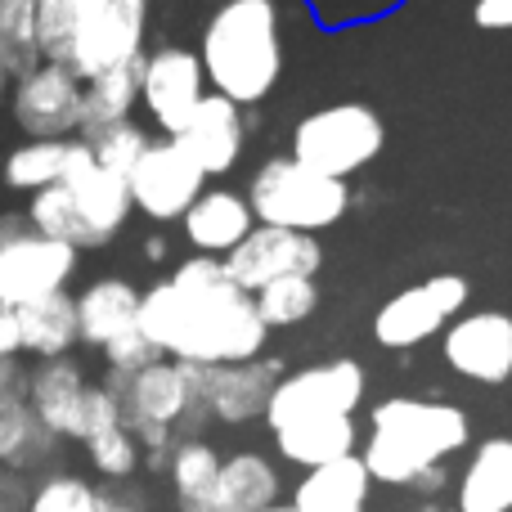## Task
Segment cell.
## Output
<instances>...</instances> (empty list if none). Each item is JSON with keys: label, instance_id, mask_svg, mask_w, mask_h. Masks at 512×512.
<instances>
[{"label": "cell", "instance_id": "d590c367", "mask_svg": "<svg viewBox=\"0 0 512 512\" xmlns=\"http://www.w3.org/2000/svg\"><path fill=\"white\" fill-rule=\"evenodd\" d=\"M113 427H126L122 418V400L104 387V382H90L86 387V405H81V432H77V445L95 441V436L113 432Z\"/></svg>", "mask_w": 512, "mask_h": 512}, {"label": "cell", "instance_id": "4dcf8cb0", "mask_svg": "<svg viewBox=\"0 0 512 512\" xmlns=\"http://www.w3.org/2000/svg\"><path fill=\"white\" fill-rule=\"evenodd\" d=\"M0 63L9 77H27L41 63L36 45V0H0Z\"/></svg>", "mask_w": 512, "mask_h": 512}, {"label": "cell", "instance_id": "ffe728a7", "mask_svg": "<svg viewBox=\"0 0 512 512\" xmlns=\"http://www.w3.org/2000/svg\"><path fill=\"white\" fill-rule=\"evenodd\" d=\"M140 297L144 288H135L122 274H104V279H90L77 292V328H81V346H95L104 351L108 342L135 333L140 328Z\"/></svg>", "mask_w": 512, "mask_h": 512}, {"label": "cell", "instance_id": "8992f818", "mask_svg": "<svg viewBox=\"0 0 512 512\" xmlns=\"http://www.w3.org/2000/svg\"><path fill=\"white\" fill-rule=\"evenodd\" d=\"M68 9L72 45L63 68L81 86L144 59V41H149V5L144 0H68Z\"/></svg>", "mask_w": 512, "mask_h": 512}, {"label": "cell", "instance_id": "5bb4252c", "mask_svg": "<svg viewBox=\"0 0 512 512\" xmlns=\"http://www.w3.org/2000/svg\"><path fill=\"white\" fill-rule=\"evenodd\" d=\"M441 360L477 387H504L512 378V315L463 310L441 333Z\"/></svg>", "mask_w": 512, "mask_h": 512}, {"label": "cell", "instance_id": "ac0fdd59", "mask_svg": "<svg viewBox=\"0 0 512 512\" xmlns=\"http://www.w3.org/2000/svg\"><path fill=\"white\" fill-rule=\"evenodd\" d=\"M180 230H185V243L194 248V256H216V261H225V256L256 230V216H252V203L243 189L207 185L203 194H198V203L185 212Z\"/></svg>", "mask_w": 512, "mask_h": 512}, {"label": "cell", "instance_id": "ee69618b", "mask_svg": "<svg viewBox=\"0 0 512 512\" xmlns=\"http://www.w3.org/2000/svg\"><path fill=\"white\" fill-rule=\"evenodd\" d=\"M270 512H297V508H292V504H279V508H270Z\"/></svg>", "mask_w": 512, "mask_h": 512}, {"label": "cell", "instance_id": "4fadbf2b", "mask_svg": "<svg viewBox=\"0 0 512 512\" xmlns=\"http://www.w3.org/2000/svg\"><path fill=\"white\" fill-rule=\"evenodd\" d=\"M225 270L239 283L248 297H256L261 288L279 279H319L324 270V243L315 234H292V230H274V225H256L248 239L225 256Z\"/></svg>", "mask_w": 512, "mask_h": 512}, {"label": "cell", "instance_id": "f35d334b", "mask_svg": "<svg viewBox=\"0 0 512 512\" xmlns=\"http://www.w3.org/2000/svg\"><path fill=\"white\" fill-rule=\"evenodd\" d=\"M23 342H18V310L0 301V360H18Z\"/></svg>", "mask_w": 512, "mask_h": 512}, {"label": "cell", "instance_id": "e575fe53", "mask_svg": "<svg viewBox=\"0 0 512 512\" xmlns=\"http://www.w3.org/2000/svg\"><path fill=\"white\" fill-rule=\"evenodd\" d=\"M99 355H104V373H117V378H135L140 369L167 360V355H162L158 346L140 333V328H135V333H126V337H117V342H108Z\"/></svg>", "mask_w": 512, "mask_h": 512}, {"label": "cell", "instance_id": "74e56055", "mask_svg": "<svg viewBox=\"0 0 512 512\" xmlns=\"http://www.w3.org/2000/svg\"><path fill=\"white\" fill-rule=\"evenodd\" d=\"M472 27H481V32H512V0H472Z\"/></svg>", "mask_w": 512, "mask_h": 512}, {"label": "cell", "instance_id": "277c9868", "mask_svg": "<svg viewBox=\"0 0 512 512\" xmlns=\"http://www.w3.org/2000/svg\"><path fill=\"white\" fill-rule=\"evenodd\" d=\"M248 203L256 225H274V230H292V234H324L351 212V185L346 180H328L319 171L301 167L297 158L279 153L265 158L248 180Z\"/></svg>", "mask_w": 512, "mask_h": 512}, {"label": "cell", "instance_id": "9c48e42d", "mask_svg": "<svg viewBox=\"0 0 512 512\" xmlns=\"http://www.w3.org/2000/svg\"><path fill=\"white\" fill-rule=\"evenodd\" d=\"M472 283L454 270L427 274V279L409 283V288L391 292L373 315V342L382 351H414L423 342H436L454 319L468 310Z\"/></svg>", "mask_w": 512, "mask_h": 512}, {"label": "cell", "instance_id": "30bf717a", "mask_svg": "<svg viewBox=\"0 0 512 512\" xmlns=\"http://www.w3.org/2000/svg\"><path fill=\"white\" fill-rule=\"evenodd\" d=\"M212 95L198 50L189 45H153L140 59V108L162 131V140L185 135L198 104Z\"/></svg>", "mask_w": 512, "mask_h": 512}, {"label": "cell", "instance_id": "7c38bea8", "mask_svg": "<svg viewBox=\"0 0 512 512\" xmlns=\"http://www.w3.org/2000/svg\"><path fill=\"white\" fill-rule=\"evenodd\" d=\"M86 113V86L59 63H36L9 86V117L27 140H77Z\"/></svg>", "mask_w": 512, "mask_h": 512}, {"label": "cell", "instance_id": "3957f363", "mask_svg": "<svg viewBox=\"0 0 512 512\" xmlns=\"http://www.w3.org/2000/svg\"><path fill=\"white\" fill-rule=\"evenodd\" d=\"M472 441V423L450 400L387 396L369 409V432L360 441V459L373 486L414 490L432 468L463 454Z\"/></svg>", "mask_w": 512, "mask_h": 512}, {"label": "cell", "instance_id": "f546056e", "mask_svg": "<svg viewBox=\"0 0 512 512\" xmlns=\"http://www.w3.org/2000/svg\"><path fill=\"white\" fill-rule=\"evenodd\" d=\"M252 301H256L261 324L270 328V333H279V328H301L306 324V319L319 310L324 292H319V279L297 274V279H279V283H270V288H261Z\"/></svg>", "mask_w": 512, "mask_h": 512}, {"label": "cell", "instance_id": "8fae6325", "mask_svg": "<svg viewBox=\"0 0 512 512\" xmlns=\"http://www.w3.org/2000/svg\"><path fill=\"white\" fill-rule=\"evenodd\" d=\"M207 185L212 180L176 140H149V149L140 153V162L126 176L131 207L153 225H180Z\"/></svg>", "mask_w": 512, "mask_h": 512}, {"label": "cell", "instance_id": "d6a6232c", "mask_svg": "<svg viewBox=\"0 0 512 512\" xmlns=\"http://www.w3.org/2000/svg\"><path fill=\"white\" fill-rule=\"evenodd\" d=\"M99 504H104V490H95L86 477L54 472V477L36 481L27 512H99Z\"/></svg>", "mask_w": 512, "mask_h": 512}, {"label": "cell", "instance_id": "4316f807", "mask_svg": "<svg viewBox=\"0 0 512 512\" xmlns=\"http://www.w3.org/2000/svg\"><path fill=\"white\" fill-rule=\"evenodd\" d=\"M68 144L72 140H23L0 158V185L14 194H41V189L59 185L63 180V162H68Z\"/></svg>", "mask_w": 512, "mask_h": 512}, {"label": "cell", "instance_id": "44dd1931", "mask_svg": "<svg viewBox=\"0 0 512 512\" xmlns=\"http://www.w3.org/2000/svg\"><path fill=\"white\" fill-rule=\"evenodd\" d=\"M283 504V472L261 450L225 454L221 477H216L212 512H270Z\"/></svg>", "mask_w": 512, "mask_h": 512}, {"label": "cell", "instance_id": "7a4b0ae2", "mask_svg": "<svg viewBox=\"0 0 512 512\" xmlns=\"http://www.w3.org/2000/svg\"><path fill=\"white\" fill-rule=\"evenodd\" d=\"M198 59L207 72V90L243 113H256L261 99L283 81V9L279 0H221L207 14L198 36Z\"/></svg>", "mask_w": 512, "mask_h": 512}, {"label": "cell", "instance_id": "2e32d148", "mask_svg": "<svg viewBox=\"0 0 512 512\" xmlns=\"http://www.w3.org/2000/svg\"><path fill=\"white\" fill-rule=\"evenodd\" d=\"M283 373L288 369H283V360H274V355H261V360H248V364H216V369H203L207 418L221 427L265 423V409H270V396Z\"/></svg>", "mask_w": 512, "mask_h": 512}, {"label": "cell", "instance_id": "e0dca14e", "mask_svg": "<svg viewBox=\"0 0 512 512\" xmlns=\"http://www.w3.org/2000/svg\"><path fill=\"white\" fill-rule=\"evenodd\" d=\"M248 126L252 113H243L239 104H230L221 95H207L198 104L194 122L185 126V135H176V144L203 167L207 180H225L239 167L243 149H248Z\"/></svg>", "mask_w": 512, "mask_h": 512}, {"label": "cell", "instance_id": "ab89813d", "mask_svg": "<svg viewBox=\"0 0 512 512\" xmlns=\"http://www.w3.org/2000/svg\"><path fill=\"white\" fill-rule=\"evenodd\" d=\"M23 396H27V369L18 360H0V405Z\"/></svg>", "mask_w": 512, "mask_h": 512}, {"label": "cell", "instance_id": "6da1fadb", "mask_svg": "<svg viewBox=\"0 0 512 512\" xmlns=\"http://www.w3.org/2000/svg\"><path fill=\"white\" fill-rule=\"evenodd\" d=\"M140 333L167 360L198 364V369L261 360L270 342L256 301L230 279L225 261L194 252L171 265L167 279H153L144 288Z\"/></svg>", "mask_w": 512, "mask_h": 512}, {"label": "cell", "instance_id": "d6986e66", "mask_svg": "<svg viewBox=\"0 0 512 512\" xmlns=\"http://www.w3.org/2000/svg\"><path fill=\"white\" fill-rule=\"evenodd\" d=\"M86 387H90V378L72 355H63V360H41L36 369H27V409H32V418L50 436L77 441Z\"/></svg>", "mask_w": 512, "mask_h": 512}, {"label": "cell", "instance_id": "f1b7e54d", "mask_svg": "<svg viewBox=\"0 0 512 512\" xmlns=\"http://www.w3.org/2000/svg\"><path fill=\"white\" fill-rule=\"evenodd\" d=\"M135 108H140V63L86 81V113H81V131H86V126L131 122Z\"/></svg>", "mask_w": 512, "mask_h": 512}, {"label": "cell", "instance_id": "8d00e7d4", "mask_svg": "<svg viewBox=\"0 0 512 512\" xmlns=\"http://www.w3.org/2000/svg\"><path fill=\"white\" fill-rule=\"evenodd\" d=\"M32 481L14 468H0V512H27L32 504Z\"/></svg>", "mask_w": 512, "mask_h": 512}, {"label": "cell", "instance_id": "603a6c76", "mask_svg": "<svg viewBox=\"0 0 512 512\" xmlns=\"http://www.w3.org/2000/svg\"><path fill=\"white\" fill-rule=\"evenodd\" d=\"M369 495L373 477L360 454H351V459H337L328 468L301 472L288 504L297 512H369Z\"/></svg>", "mask_w": 512, "mask_h": 512}, {"label": "cell", "instance_id": "484cf974", "mask_svg": "<svg viewBox=\"0 0 512 512\" xmlns=\"http://www.w3.org/2000/svg\"><path fill=\"white\" fill-rule=\"evenodd\" d=\"M221 463H225V454L216 450L207 436L176 441V450H171V459H167V481H171V495H176L180 512H212Z\"/></svg>", "mask_w": 512, "mask_h": 512}, {"label": "cell", "instance_id": "83f0119b", "mask_svg": "<svg viewBox=\"0 0 512 512\" xmlns=\"http://www.w3.org/2000/svg\"><path fill=\"white\" fill-rule=\"evenodd\" d=\"M23 216L36 234H45V239L68 243V248H77V252L95 248L86 221H81V212H77V198H72L63 185H50V189H41V194H32L23 207Z\"/></svg>", "mask_w": 512, "mask_h": 512}, {"label": "cell", "instance_id": "7402d4cb", "mask_svg": "<svg viewBox=\"0 0 512 512\" xmlns=\"http://www.w3.org/2000/svg\"><path fill=\"white\" fill-rule=\"evenodd\" d=\"M270 436H274L279 459L301 472H315L337 459H351V454H360V441H364L355 418H310V423L283 427V432H270Z\"/></svg>", "mask_w": 512, "mask_h": 512}, {"label": "cell", "instance_id": "cb8c5ba5", "mask_svg": "<svg viewBox=\"0 0 512 512\" xmlns=\"http://www.w3.org/2000/svg\"><path fill=\"white\" fill-rule=\"evenodd\" d=\"M459 512H512V436H490L472 450L454 490Z\"/></svg>", "mask_w": 512, "mask_h": 512}, {"label": "cell", "instance_id": "7bdbcfd3", "mask_svg": "<svg viewBox=\"0 0 512 512\" xmlns=\"http://www.w3.org/2000/svg\"><path fill=\"white\" fill-rule=\"evenodd\" d=\"M9 86H14V77H9L5 63H0V99H9Z\"/></svg>", "mask_w": 512, "mask_h": 512}, {"label": "cell", "instance_id": "f6af8a7d", "mask_svg": "<svg viewBox=\"0 0 512 512\" xmlns=\"http://www.w3.org/2000/svg\"><path fill=\"white\" fill-rule=\"evenodd\" d=\"M144 5H153V0H144Z\"/></svg>", "mask_w": 512, "mask_h": 512}, {"label": "cell", "instance_id": "1f68e13d", "mask_svg": "<svg viewBox=\"0 0 512 512\" xmlns=\"http://www.w3.org/2000/svg\"><path fill=\"white\" fill-rule=\"evenodd\" d=\"M77 140L86 144L90 158H95L104 171H113V176H131V167L140 162V153L149 149L153 135H149V126H140L131 117V122H117V126H86Z\"/></svg>", "mask_w": 512, "mask_h": 512}, {"label": "cell", "instance_id": "b9f144b4", "mask_svg": "<svg viewBox=\"0 0 512 512\" xmlns=\"http://www.w3.org/2000/svg\"><path fill=\"white\" fill-rule=\"evenodd\" d=\"M99 512H140V508L126 504V499H117V495H104V504H99Z\"/></svg>", "mask_w": 512, "mask_h": 512}, {"label": "cell", "instance_id": "60d3db41", "mask_svg": "<svg viewBox=\"0 0 512 512\" xmlns=\"http://www.w3.org/2000/svg\"><path fill=\"white\" fill-rule=\"evenodd\" d=\"M167 252H171V243L162 239V234H149V239H144V261H167Z\"/></svg>", "mask_w": 512, "mask_h": 512}, {"label": "cell", "instance_id": "9a60e30c", "mask_svg": "<svg viewBox=\"0 0 512 512\" xmlns=\"http://www.w3.org/2000/svg\"><path fill=\"white\" fill-rule=\"evenodd\" d=\"M59 185L77 198V212H81V221H86L90 243H95V248H108V243H113L117 234L131 225L135 207H131L126 176L104 171L95 158H90V149L81 140L68 144V162H63V180H59Z\"/></svg>", "mask_w": 512, "mask_h": 512}, {"label": "cell", "instance_id": "836d02e7", "mask_svg": "<svg viewBox=\"0 0 512 512\" xmlns=\"http://www.w3.org/2000/svg\"><path fill=\"white\" fill-rule=\"evenodd\" d=\"M81 450H86L90 468H95L104 481H126V477H135V472L144 468V450H140V441L131 436V427H113V432L86 441Z\"/></svg>", "mask_w": 512, "mask_h": 512}, {"label": "cell", "instance_id": "52a82bcc", "mask_svg": "<svg viewBox=\"0 0 512 512\" xmlns=\"http://www.w3.org/2000/svg\"><path fill=\"white\" fill-rule=\"evenodd\" d=\"M81 270V252L54 243L27 225V216H0V301L14 310L36 306L72 288Z\"/></svg>", "mask_w": 512, "mask_h": 512}, {"label": "cell", "instance_id": "5b68a950", "mask_svg": "<svg viewBox=\"0 0 512 512\" xmlns=\"http://www.w3.org/2000/svg\"><path fill=\"white\" fill-rule=\"evenodd\" d=\"M382 149H387V122L364 99H337V104L310 108L288 135V158L328 180H346V185L364 167H373Z\"/></svg>", "mask_w": 512, "mask_h": 512}, {"label": "cell", "instance_id": "d4e9b609", "mask_svg": "<svg viewBox=\"0 0 512 512\" xmlns=\"http://www.w3.org/2000/svg\"><path fill=\"white\" fill-rule=\"evenodd\" d=\"M18 342L23 355L41 360H63L81 346V328H77V297L59 292V297H45L36 306L18 310Z\"/></svg>", "mask_w": 512, "mask_h": 512}, {"label": "cell", "instance_id": "ba28073f", "mask_svg": "<svg viewBox=\"0 0 512 512\" xmlns=\"http://www.w3.org/2000/svg\"><path fill=\"white\" fill-rule=\"evenodd\" d=\"M369 391V373L351 355H333V360L306 364L279 378L265 409V427L283 432V427L310 423V418H355Z\"/></svg>", "mask_w": 512, "mask_h": 512}]
</instances>
